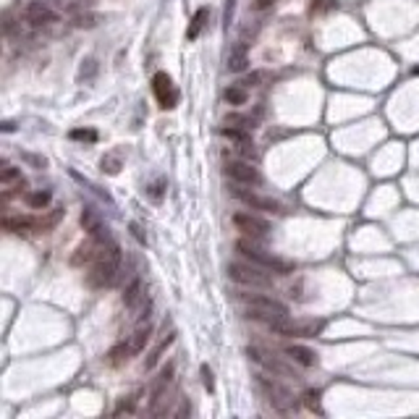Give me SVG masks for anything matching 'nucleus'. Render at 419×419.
I'll use <instances>...</instances> for the list:
<instances>
[{
  "mask_svg": "<svg viewBox=\"0 0 419 419\" xmlns=\"http://www.w3.org/2000/svg\"><path fill=\"white\" fill-rule=\"evenodd\" d=\"M119 168H121V158H119V155H108V158L102 160V171L119 173Z\"/></svg>",
  "mask_w": 419,
  "mask_h": 419,
  "instance_id": "26",
  "label": "nucleus"
},
{
  "mask_svg": "<svg viewBox=\"0 0 419 419\" xmlns=\"http://www.w3.org/2000/svg\"><path fill=\"white\" fill-rule=\"evenodd\" d=\"M0 181H3V186L6 189H24L26 183H24V178H22V171H16V168H11V165H6L3 168V173H0Z\"/></svg>",
  "mask_w": 419,
  "mask_h": 419,
  "instance_id": "20",
  "label": "nucleus"
},
{
  "mask_svg": "<svg viewBox=\"0 0 419 419\" xmlns=\"http://www.w3.org/2000/svg\"><path fill=\"white\" fill-rule=\"evenodd\" d=\"M71 137H74V139H86V142H95L97 139V134L95 131H71Z\"/></svg>",
  "mask_w": 419,
  "mask_h": 419,
  "instance_id": "31",
  "label": "nucleus"
},
{
  "mask_svg": "<svg viewBox=\"0 0 419 419\" xmlns=\"http://www.w3.org/2000/svg\"><path fill=\"white\" fill-rule=\"evenodd\" d=\"M238 199L244 204H249L252 210H262V213H280V204L275 199H270V197H259L254 192H247V189H234Z\"/></svg>",
  "mask_w": 419,
  "mask_h": 419,
  "instance_id": "10",
  "label": "nucleus"
},
{
  "mask_svg": "<svg viewBox=\"0 0 419 419\" xmlns=\"http://www.w3.org/2000/svg\"><path fill=\"white\" fill-rule=\"evenodd\" d=\"M189 411H192V409H189V404H186V401H183V404H181V409H178V417H186V414H189Z\"/></svg>",
  "mask_w": 419,
  "mask_h": 419,
  "instance_id": "36",
  "label": "nucleus"
},
{
  "mask_svg": "<svg viewBox=\"0 0 419 419\" xmlns=\"http://www.w3.org/2000/svg\"><path fill=\"white\" fill-rule=\"evenodd\" d=\"M121 273V247L116 241H102V247L97 252L95 257V265L89 270V286H95V289H105V286H113L116 278H119Z\"/></svg>",
  "mask_w": 419,
  "mask_h": 419,
  "instance_id": "1",
  "label": "nucleus"
},
{
  "mask_svg": "<svg viewBox=\"0 0 419 419\" xmlns=\"http://www.w3.org/2000/svg\"><path fill=\"white\" fill-rule=\"evenodd\" d=\"M129 354H134L131 351V346H126V344H121V346H116V349H110V365H121L123 359H129Z\"/></svg>",
  "mask_w": 419,
  "mask_h": 419,
  "instance_id": "23",
  "label": "nucleus"
},
{
  "mask_svg": "<svg viewBox=\"0 0 419 419\" xmlns=\"http://www.w3.org/2000/svg\"><path fill=\"white\" fill-rule=\"evenodd\" d=\"M95 24V16H79L76 19V26H92Z\"/></svg>",
  "mask_w": 419,
  "mask_h": 419,
  "instance_id": "34",
  "label": "nucleus"
},
{
  "mask_svg": "<svg viewBox=\"0 0 419 419\" xmlns=\"http://www.w3.org/2000/svg\"><path fill=\"white\" fill-rule=\"evenodd\" d=\"M304 404H307V409H312V411H320V390H307V393H304Z\"/></svg>",
  "mask_w": 419,
  "mask_h": 419,
  "instance_id": "25",
  "label": "nucleus"
},
{
  "mask_svg": "<svg viewBox=\"0 0 419 419\" xmlns=\"http://www.w3.org/2000/svg\"><path fill=\"white\" fill-rule=\"evenodd\" d=\"M131 231H134V236L139 238V241H144V236H142V231H139V226H131Z\"/></svg>",
  "mask_w": 419,
  "mask_h": 419,
  "instance_id": "37",
  "label": "nucleus"
},
{
  "mask_svg": "<svg viewBox=\"0 0 419 419\" xmlns=\"http://www.w3.org/2000/svg\"><path fill=\"white\" fill-rule=\"evenodd\" d=\"M259 388L268 393V401L278 409V411H289V409L294 406L291 393L283 386H278V383H273V380H268V377H259Z\"/></svg>",
  "mask_w": 419,
  "mask_h": 419,
  "instance_id": "8",
  "label": "nucleus"
},
{
  "mask_svg": "<svg viewBox=\"0 0 419 419\" xmlns=\"http://www.w3.org/2000/svg\"><path fill=\"white\" fill-rule=\"evenodd\" d=\"M3 228L16 234V236H22V234L37 231V220L34 218H3Z\"/></svg>",
  "mask_w": 419,
  "mask_h": 419,
  "instance_id": "14",
  "label": "nucleus"
},
{
  "mask_svg": "<svg viewBox=\"0 0 419 419\" xmlns=\"http://www.w3.org/2000/svg\"><path fill=\"white\" fill-rule=\"evenodd\" d=\"M234 8H236V0H226V13H223V22H226V26L231 24V19H234Z\"/></svg>",
  "mask_w": 419,
  "mask_h": 419,
  "instance_id": "32",
  "label": "nucleus"
},
{
  "mask_svg": "<svg viewBox=\"0 0 419 419\" xmlns=\"http://www.w3.org/2000/svg\"><path fill=\"white\" fill-rule=\"evenodd\" d=\"M226 100L231 102V105H244L247 102V89L244 86H228L226 89Z\"/></svg>",
  "mask_w": 419,
  "mask_h": 419,
  "instance_id": "22",
  "label": "nucleus"
},
{
  "mask_svg": "<svg viewBox=\"0 0 419 419\" xmlns=\"http://www.w3.org/2000/svg\"><path fill=\"white\" fill-rule=\"evenodd\" d=\"M286 354H289L294 362H299V365H304V367H312L314 362H317L314 351L304 349V346H289V349H286Z\"/></svg>",
  "mask_w": 419,
  "mask_h": 419,
  "instance_id": "18",
  "label": "nucleus"
},
{
  "mask_svg": "<svg viewBox=\"0 0 419 419\" xmlns=\"http://www.w3.org/2000/svg\"><path fill=\"white\" fill-rule=\"evenodd\" d=\"M82 226H84V231L92 238H108V228L102 226V220H100V215H97L92 207L82 210Z\"/></svg>",
  "mask_w": 419,
  "mask_h": 419,
  "instance_id": "12",
  "label": "nucleus"
},
{
  "mask_svg": "<svg viewBox=\"0 0 419 419\" xmlns=\"http://www.w3.org/2000/svg\"><path fill=\"white\" fill-rule=\"evenodd\" d=\"M226 123H231V126H244V129H254V121L247 119V116H228Z\"/></svg>",
  "mask_w": 419,
  "mask_h": 419,
  "instance_id": "27",
  "label": "nucleus"
},
{
  "mask_svg": "<svg viewBox=\"0 0 419 419\" xmlns=\"http://www.w3.org/2000/svg\"><path fill=\"white\" fill-rule=\"evenodd\" d=\"M61 218H63V210H53V213L45 218V220H37V231H47V228H53Z\"/></svg>",
  "mask_w": 419,
  "mask_h": 419,
  "instance_id": "24",
  "label": "nucleus"
},
{
  "mask_svg": "<svg viewBox=\"0 0 419 419\" xmlns=\"http://www.w3.org/2000/svg\"><path fill=\"white\" fill-rule=\"evenodd\" d=\"M121 301H123V307H129V310H137L142 301H144V283H142L139 278H134L123 289V296H121Z\"/></svg>",
  "mask_w": 419,
  "mask_h": 419,
  "instance_id": "13",
  "label": "nucleus"
},
{
  "mask_svg": "<svg viewBox=\"0 0 419 419\" xmlns=\"http://www.w3.org/2000/svg\"><path fill=\"white\" fill-rule=\"evenodd\" d=\"M273 3H275V0H254V8H257V11H265Z\"/></svg>",
  "mask_w": 419,
  "mask_h": 419,
  "instance_id": "35",
  "label": "nucleus"
},
{
  "mask_svg": "<svg viewBox=\"0 0 419 419\" xmlns=\"http://www.w3.org/2000/svg\"><path fill=\"white\" fill-rule=\"evenodd\" d=\"M207 19H210V11H207V8H199V11L194 13L192 24H189V32H186V40H189V43H194V40H197V37L202 34Z\"/></svg>",
  "mask_w": 419,
  "mask_h": 419,
  "instance_id": "17",
  "label": "nucleus"
},
{
  "mask_svg": "<svg viewBox=\"0 0 419 419\" xmlns=\"http://www.w3.org/2000/svg\"><path fill=\"white\" fill-rule=\"evenodd\" d=\"M247 304H249V312H252V317H257V320L278 323V320H286V317H289V310H286V304L275 301L273 296H249Z\"/></svg>",
  "mask_w": 419,
  "mask_h": 419,
  "instance_id": "3",
  "label": "nucleus"
},
{
  "mask_svg": "<svg viewBox=\"0 0 419 419\" xmlns=\"http://www.w3.org/2000/svg\"><path fill=\"white\" fill-rule=\"evenodd\" d=\"M152 92L158 97V102H160V108H176V102H178V92H176V86H173L171 76L168 74H155L152 76Z\"/></svg>",
  "mask_w": 419,
  "mask_h": 419,
  "instance_id": "5",
  "label": "nucleus"
},
{
  "mask_svg": "<svg viewBox=\"0 0 419 419\" xmlns=\"http://www.w3.org/2000/svg\"><path fill=\"white\" fill-rule=\"evenodd\" d=\"M24 199H26V204H29L32 210H43V207L50 204V192H43V189H40V192H29Z\"/></svg>",
  "mask_w": 419,
  "mask_h": 419,
  "instance_id": "21",
  "label": "nucleus"
},
{
  "mask_svg": "<svg viewBox=\"0 0 419 419\" xmlns=\"http://www.w3.org/2000/svg\"><path fill=\"white\" fill-rule=\"evenodd\" d=\"M330 8H338V3H335V0H320V3H314V6H312V13L314 11H330Z\"/></svg>",
  "mask_w": 419,
  "mask_h": 419,
  "instance_id": "28",
  "label": "nucleus"
},
{
  "mask_svg": "<svg viewBox=\"0 0 419 419\" xmlns=\"http://www.w3.org/2000/svg\"><path fill=\"white\" fill-rule=\"evenodd\" d=\"M236 249L249 259V262H254L259 268L273 270V273H278V275H289V273H294V265H291V262H283V259L273 257V254H265V252L259 247H254L249 238H238Z\"/></svg>",
  "mask_w": 419,
  "mask_h": 419,
  "instance_id": "2",
  "label": "nucleus"
},
{
  "mask_svg": "<svg viewBox=\"0 0 419 419\" xmlns=\"http://www.w3.org/2000/svg\"><path fill=\"white\" fill-rule=\"evenodd\" d=\"M134 404H137V398H129V401H123V404H119V409H116V414H131L134 411Z\"/></svg>",
  "mask_w": 419,
  "mask_h": 419,
  "instance_id": "33",
  "label": "nucleus"
},
{
  "mask_svg": "<svg viewBox=\"0 0 419 419\" xmlns=\"http://www.w3.org/2000/svg\"><path fill=\"white\" fill-rule=\"evenodd\" d=\"M270 328L280 335H304V338H312V335L320 333L323 323L320 320L317 323L314 320H310V323H289V317H286V320H278V323H270Z\"/></svg>",
  "mask_w": 419,
  "mask_h": 419,
  "instance_id": "6",
  "label": "nucleus"
},
{
  "mask_svg": "<svg viewBox=\"0 0 419 419\" xmlns=\"http://www.w3.org/2000/svg\"><path fill=\"white\" fill-rule=\"evenodd\" d=\"M249 63V55H247V45L238 43L234 50H231V58H228V68L234 71V74H238V71H244Z\"/></svg>",
  "mask_w": 419,
  "mask_h": 419,
  "instance_id": "16",
  "label": "nucleus"
},
{
  "mask_svg": "<svg viewBox=\"0 0 419 419\" xmlns=\"http://www.w3.org/2000/svg\"><path fill=\"white\" fill-rule=\"evenodd\" d=\"M150 338H152V325L147 323V320H142L139 328L131 333V341H129L131 351H134V354H139L142 349L147 346V341H150Z\"/></svg>",
  "mask_w": 419,
  "mask_h": 419,
  "instance_id": "15",
  "label": "nucleus"
},
{
  "mask_svg": "<svg viewBox=\"0 0 419 419\" xmlns=\"http://www.w3.org/2000/svg\"><path fill=\"white\" fill-rule=\"evenodd\" d=\"M265 268H259V265H241V262H234V265H228V275L236 280V283H244V286H252V289H268L270 286V278L262 273Z\"/></svg>",
  "mask_w": 419,
  "mask_h": 419,
  "instance_id": "4",
  "label": "nucleus"
},
{
  "mask_svg": "<svg viewBox=\"0 0 419 419\" xmlns=\"http://www.w3.org/2000/svg\"><path fill=\"white\" fill-rule=\"evenodd\" d=\"M24 19L32 24V26H45V24L55 22V13H53V8H50L47 3H43V0H32V3L26 6Z\"/></svg>",
  "mask_w": 419,
  "mask_h": 419,
  "instance_id": "11",
  "label": "nucleus"
},
{
  "mask_svg": "<svg viewBox=\"0 0 419 419\" xmlns=\"http://www.w3.org/2000/svg\"><path fill=\"white\" fill-rule=\"evenodd\" d=\"M202 377H204V388L213 390V388H215V380H213V372H210V367L207 365H202Z\"/></svg>",
  "mask_w": 419,
  "mask_h": 419,
  "instance_id": "30",
  "label": "nucleus"
},
{
  "mask_svg": "<svg viewBox=\"0 0 419 419\" xmlns=\"http://www.w3.org/2000/svg\"><path fill=\"white\" fill-rule=\"evenodd\" d=\"M173 338H176V333H168V335H165V338L160 341V344L155 346L150 354H147V359H144V367H147V370H152V367L160 362V356L165 354V349H168V346L173 344Z\"/></svg>",
  "mask_w": 419,
  "mask_h": 419,
  "instance_id": "19",
  "label": "nucleus"
},
{
  "mask_svg": "<svg viewBox=\"0 0 419 419\" xmlns=\"http://www.w3.org/2000/svg\"><path fill=\"white\" fill-rule=\"evenodd\" d=\"M265 79H268V74H265V71H254V74H252V76H247V79H244V82H241V84H252V86H254V84H259V82H265Z\"/></svg>",
  "mask_w": 419,
  "mask_h": 419,
  "instance_id": "29",
  "label": "nucleus"
},
{
  "mask_svg": "<svg viewBox=\"0 0 419 419\" xmlns=\"http://www.w3.org/2000/svg\"><path fill=\"white\" fill-rule=\"evenodd\" d=\"M226 173L234 178L236 183H259V171L252 165V162L244 160H231L226 165Z\"/></svg>",
  "mask_w": 419,
  "mask_h": 419,
  "instance_id": "9",
  "label": "nucleus"
},
{
  "mask_svg": "<svg viewBox=\"0 0 419 419\" xmlns=\"http://www.w3.org/2000/svg\"><path fill=\"white\" fill-rule=\"evenodd\" d=\"M234 223H236V228L241 234H247V236H252V238L268 236V231H270L268 220L252 215V213H236V215H234Z\"/></svg>",
  "mask_w": 419,
  "mask_h": 419,
  "instance_id": "7",
  "label": "nucleus"
}]
</instances>
